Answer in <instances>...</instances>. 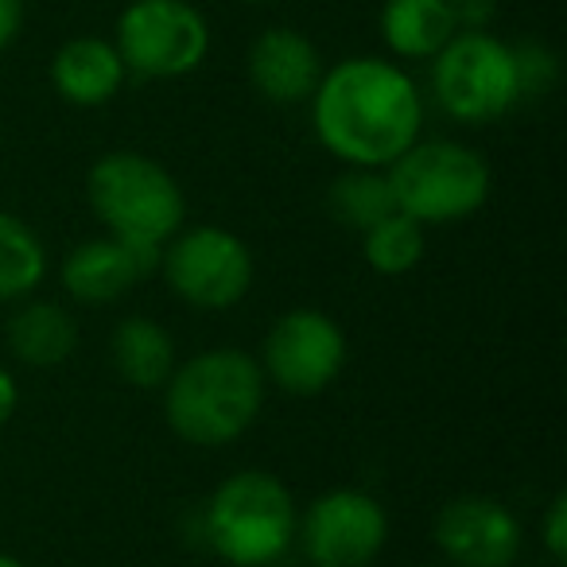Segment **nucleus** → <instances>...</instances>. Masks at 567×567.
<instances>
[{
    "label": "nucleus",
    "instance_id": "nucleus-17",
    "mask_svg": "<svg viewBox=\"0 0 567 567\" xmlns=\"http://www.w3.org/2000/svg\"><path fill=\"white\" fill-rule=\"evenodd\" d=\"M9 347L24 365L48 370V365H59L74 354L79 327L59 303H28L9 319Z\"/></svg>",
    "mask_w": 567,
    "mask_h": 567
},
{
    "label": "nucleus",
    "instance_id": "nucleus-14",
    "mask_svg": "<svg viewBox=\"0 0 567 567\" xmlns=\"http://www.w3.org/2000/svg\"><path fill=\"white\" fill-rule=\"evenodd\" d=\"M125 63H121L117 48L97 35H79L66 40L51 59V82H55L59 97L82 110L105 105L110 97H117V90L125 86Z\"/></svg>",
    "mask_w": 567,
    "mask_h": 567
},
{
    "label": "nucleus",
    "instance_id": "nucleus-1",
    "mask_svg": "<svg viewBox=\"0 0 567 567\" xmlns=\"http://www.w3.org/2000/svg\"><path fill=\"white\" fill-rule=\"evenodd\" d=\"M311 121L323 148L342 164L385 172L420 141L424 102L401 66L362 55L323 71L311 94Z\"/></svg>",
    "mask_w": 567,
    "mask_h": 567
},
{
    "label": "nucleus",
    "instance_id": "nucleus-26",
    "mask_svg": "<svg viewBox=\"0 0 567 567\" xmlns=\"http://www.w3.org/2000/svg\"><path fill=\"white\" fill-rule=\"evenodd\" d=\"M0 567H24L17 556H9V551H0Z\"/></svg>",
    "mask_w": 567,
    "mask_h": 567
},
{
    "label": "nucleus",
    "instance_id": "nucleus-23",
    "mask_svg": "<svg viewBox=\"0 0 567 567\" xmlns=\"http://www.w3.org/2000/svg\"><path fill=\"white\" fill-rule=\"evenodd\" d=\"M447 9L458 32H486L489 17H494V0H447Z\"/></svg>",
    "mask_w": 567,
    "mask_h": 567
},
{
    "label": "nucleus",
    "instance_id": "nucleus-10",
    "mask_svg": "<svg viewBox=\"0 0 567 567\" xmlns=\"http://www.w3.org/2000/svg\"><path fill=\"white\" fill-rule=\"evenodd\" d=\"M296 533L316 567H370L389 540V517L362 489H331L308 505Z\"/></svg>",
    "mask_w": 567,
    "mask_h": 567
},
{
    "label": "nucleus",
    "instance_id": "nucleus-13",
    "mask_svg": "<svg viewBox=\"0 0 567 567\" xmlns=\"http://www.w3.org/2000/svg\"><path fill=\"white\" fill-rule=\"evenodd\" d=\"M323 79L319 48L296 28H268L249 48V82L272 105L311 102Z\"/></svg>",
    "mask_w": 567,
    "mask_h": 567
},
{
    "label": "nucleus",
    "instance_id": "nucleus-15",
    "mask_svg": "<svg viewBox=\"0 0 567 567\" xmlns=\"http://www.w3.org/2000/svg\"><path fill=\"white\" fill-rule=\"evenodd\" d=\"M455 32L447 0H389L381 9V35L401 59H435Z\"/></svg>",
    "mask_w": 567,
    "mask_h": 567
},
{
    "label": "nucleus",
    "instance_id": "nucleus-18",
    "mask_svg": "<svg viewBox=\"0 0 567 567\" xmlns=\"http://www.w3.org/2000/svg\"><path fill=\"white\" fill-rule=\"evenodd\" d=\"M48 272V249L40 234L17 214L0 210V300H24Z\"/></svg>",
    "mask_w": 567,
    "mask_h": 567
},
{
    "label": "nucleus",
    "instance_id": "nucleus-4",
    "mask_svg": "<svg viewBox=\"0 0 567 567\" xmlns=\"http://www.w3.org/2000/svg\"><path fill=\"white\" fill-rule=\"evenodd\" d=\"M396 214L420 226L463 221L489 198V167L458 141H416L385 167Z\"/></svg>",
    "mask_w": 567,
    "mask_h": 567
},
{
    "label": "nucleus",
    "instance_id": "nucleus-16",
    "mask_svg": "<svg viewBox=\"0 0 567 567\" xmlns=\"http://www.w3.org/2000/svg\"><path fill=\"white\" fill-rule=\"evenodd\" d=\"M113 365L136 389H164L175 370V342L159 323L133 316L113 331Z\"/></svg>",
    "mask_w": 567,
    "mask_h": 567
},
{
    "label": "nucleus",
    "instance_id": "nucleus-21",
    "mask_svg": "<svg viewBox=\"0 0 567 567\" xmlns=\"http://www.w3.org/2000/svg\"><path fill=\"white\" fill-rule=\"evenodd\" d=\"M513 66H517V86H520V97L525 94H548L559 79V63L544 43H520L513 48Z\"/></svg>",
    "mask_w": 567,
    "mask_h": 567
},
{
    "label": "nucleus",
    "instance_id": "nucleus-2",
    "mask_svg": "<svg viewBox=\"0 0 567 567\" xmlns=\"http://www.w3.org/2000/svg\"><path fill=\"white\" fill-rule=\"evenodd\" d=\"M265 404V373L245 350L221 347L195 354L167 378V424L195 447L241 440Z\"/></svg>",
    "mask_w": 567,
    "mask_h": 567
},
{
    "label": "nucleus",
    "instance_id": "nucleus-11",
    "mask_svg": "<svg viewBox=\"0 0 567 567\" xmlns=\"http://www.w3.org/2000/svg\"><path fill=\"white\" fill-rule=\"evenodd\" d=\"M435 544L455 567H513L520 551V525L494 497L463 494L435 517Z\"/></svg>",
    "mask_w": 567,
    "mask_h": 567
},
{
    "label": "nucleus",
    "instance_id": "nucleus-22",
    "mask_svg": "<svg viewBox=\"0 0 567 567\" xmlns=\"http://www.w3.org/2000/svg\"><path fill=\"white\" fill-rule=\"evenodd\" d=\"M544 548H548V556L556 559V564H564L567 559V497H551L548 513H544Z\"/></svg>",
    "mask_w": 567,
    "mask_h": 567
},
{
    "label": "nucleus",
    "instance_id": "nucleus-27",
    "mask_svg": "<svg viewBox=\"0 0 567 567\" xmlns=\"http://www.w3.org/2000/svg\"><path fill=\"white\" fill-rule=\"evenodd\" d=\"M252 4H272V0H252Z\"/></svg>",
    "mask_w": 567,
    "mask_h": 567
},
{
    "label": "nucleus",
    "instance_id": "nucleus-25",
    "mask_svg": "<svg viewBox=\"0 0 567 567\" xmlns=\"http://www.w3.org/2000/svg\"><path fill=\"white\" fill-rule=\"evenodd\" d=\"M17 401H20L17 381H12L9 370H0V427L12 420V412H17Z\"/></svg>",
    "mask_w": 567,
    "mask_h": 567
},
{
    "label": "nucleus",
    "instance_id": "nucleus-9",
    "mask_svg": "<svg viewBox=\"0 0 567 567\" xmlns=\"http://www.w3.org/2000/svg\"><path fill=\"white\" fill-rule=\"evenodd\" d=\"M347 365V334L323 311H288L272 323L265 339V365L260 373L272 378L284 393L311 396L323 393Z\"/></svg>",
    "mask_w": 567,
    "mask_h": 567
},
{
    "label": "nucleus",
    "instance_id": "nucleus-3",
    "mask_svg": "<svg viewBox=\"0 0 567 567\" xmlns=\"http://www.w3.org/2000/svg\"><path fill=\"white\" fill-rule=\"evenodd\" d=\"M206 540L234 567L276 564L296 540V505L288 486L268 471L229 474L206 505Z\"/></svg>",
    "mask_w": 567,
    "mask_h": 567
},
{
    "label": "nucleus",
    "instance_id": "nucleus-24",
    "mask_svg": "<svg viewBox=\"0 0 567 567\" xmlns=\"http://www.w3.org/2000/svg\"><path fill=\"white\" fill-rule=\"evenodd\" d=\"M24 24V0H0V51L12 48Z\"/></svg>",
    "mask_w": 567,
    "mask_h": 567
},
{
    "label": "nucleus",
    "instance_id": "nucleus-28",
    "mask_svg": "<svg viewBox=\"0 0 567 567\" xmlns=\"http://www.w3.org/2000/svg\"><path fill=\"white\" fill-rule=\"evenodd\" d=\"M420 567H432V564H420Z\"/></svg>",
    "mask_w": 567,
    "mask_h": 567
},
{
    "label": "nucleus",
    "instance_id": "nucleus-6",
    "mask_svg": "<svg viewBox=\"0 0 567 567\" xmlns=\"http://www.w3.org/2000/svg\"><path fill=\"white\" fill-rule=\"evenodd\" d=\"M432 90L455 121H497L520 102L513 48L489 32H455L432 59Z\"/></svg>",
    "mask_w": 567,
    "mask_h": 567
},
{
    "label": "nucleus",
    "instance_id": "nucleus-12",
    "mask_svg": "<svg viewBox=\"0 0 567 567\" xmlns=\"http://www.w3.org/2000/svg\"><path fill=\"white\" fill-rule=\"evenodd\" d=\"M164 245L125 241V237H94L82 241L63 260V288L79 303H110L125 296L133 284L159 272Z\"/></svg>",
    "mask_w": 567,
    "mask_h": 567
},
{
    "label": "nucleus",
    "instance_id": "nucleus-7",
    "mask_svg": "<svg viewBox=\"0 0 567 567\" xmlns=\"http://www.w3.org/2000/svg\"><path fill=\"white\" fill-rule=\"evenodd\" d=\"M117 55L141 79H183L210 51V28L187 0H133L117 17Z\"/></svg>",
    "mask_w": 567,
    "mask_h": 567
},
{
    "label": "nucleus",
    "instance_id": "nucleus-8",
    "mask_svg": "<svg viewBox=\"0 0 567 567\" xmlns=\"http://www.w3.org/2000/svg\"><path fill=\"white\" fill-rule=\"evenodd\" d=\"M167 284L183 303L203 311H221L245 300L252 284V252L241 237L218 226H195L167 245L164 260Z\"/></svg>",
    "mask_w": 567,
    "mask_h": 567
},
{
    "label": "nucleus",
    "instance_id": "nucleus-19",
    "mask_svg": "<svg viewBox=\"0 0 567 567\" xmlns=\"http://www.w3.org/2000/svg\"><path fill=\"white\" fill-rule=\"evenodd\" d=\"M331 214L347 229L365 234L370 226L385 221L389 214H396L393 190L381 167H350L347 175L331 183Z\"/></svg>",
    "mask_w": 567,
    "mask_h": 567
},
{
    "label": "nucleus",
    "instance_id": "nucleus-20",
    "mask_svg": "<svg viewBox=\"0 0 567 567\" xmlns=\"http://www.w3.org/2000/svg\"><path fill=\"white\" fill-rule=\"evenodd\" d=\"M365 241H362V252H365V265L381 276H401L409 268L420 265L424 257V226L404 214H389L385 221L365 229Z\"/></svg>",
    "mask_w": 567,
    "mask_h": 567
},
{
    "label": "nucleus",
    "instance_id": "nucleus-5",
    "mask_svg": "<svg viewBox=\"0 0 567 567\" xmlns=\"http://www.w3.org/2000/svg\"><path fill=\"white\" fill-rule=\"evenodd\" d=\"M86 195L113 237L164 245L187 218L179 183L141 152H110L86 175Z\"/></svg>",
    "mask_w": 567,
    "mask_h": 567
}]
</instances>
